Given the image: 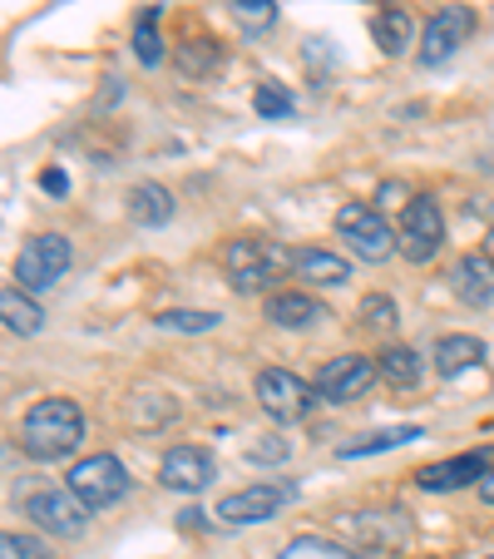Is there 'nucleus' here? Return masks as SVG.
<instances>
[{"mask_svg":"<svg viewBox=\"0 0 494 559\" xmlns=\"http://www.w3.org/2000/svg\"><path fill=\"white\" fill-rule=\"evenodd\" d=\"M80 441H85V416L70 396H45L21 421V445L35 461H64L80 451Z\"/></svg>","mask_w":494,"mask_h":559,"instance_id":"nucleus-1","label":"nucleus"},{"mask_svg":"<svg viewBox=\"0 0 494 559\" xmlns=\"http://www.w3.org/2000/svg\"><path fill=\"white\" fill-rule=\"evenodd\" d=\"M292 267L297 253H287L273 238H238V243L222 248V273H228L232 293H263L267 283H277Z\"/></svg>","mask_w":494,"mask_h":559,"instance_id":"nucleus-2","label":"nucleus"},{"mask_svg":"<svg viewBox=\"0 0 494 559\" xmlns=\"http://www.w3.org/2000/svg\"><path fill=\"white\" fill-rule=\"evenodd\" d=\"M337 238L357 258H366V263H386V258L400 248L396 228L386 223V213L371 209V203H347V209H337Z\"/></svg>","mask_w":494,"mask_h":559,"instance_id":"nucleus-3","label":"nucleus"},{"mask_svg":"<svg viewBox=\"0 0 494 559\" xmlns=\"http://www.w3.org/2000/svg\"><path fill=\"white\" fill-rule=\"evenodd\" d=\"M64 486H70L74 496L85 500L89 510H109V506H119V500L129 496V471H124V461H119V455L99 451V455H85V461H74V465H70V480H64Z\"/></svg>","mask_w":494,"mask_h":559,"instance_id":"nucleus-4","label":"nucleus"},{"mask_svg":"<svg viewBox=\"0 0 494 559\" xmlns=\"http://www.w3.org/2000/svg\"><path fill=\"white\" fill-rule=\"evenodd\" d=\"M70 263H74V248L64 233H35L31 243L21 248V258H15V283L25 293H45V287H55L70 273Z\"/></svg>","mask_w":494,"mask_h":559,"instance_id":"nucleus-5","label":"nucleus"},{"mask_svg":"<svg viewBox=\"0 0 494 559\" xmlns=\"http://www.w3.org/2000/svg\"><path fill=\"white\" fill-rule=\"evenodd\" d=\"M396 243H400V253H406L410 263H431V258L441 253V243H445L441 203L425 199V193L406 199V213H400V223H396Z\"/></svg>","mask_w":494,"mask_h":559,"instance_id":"nucleus-6","label":"nucleus"},{"mask_svg":"<svg viewBox=\"0 0 494 559\" xmlns=\"http://www.w3.org/2000/svg\"><path fill=\"white\" fill-rule=\"evenodd\" d=\"M297 500L292 480H257V486H242L232 496L218 500V520L222 525H263L277 510H287Z\"/></svg>","mask_w":494,"mask_h":559,"instance_id":"nucleus-7","label":"nucleus"},{"mask_svg":"<svg viewBox=\"0 0 494 559\" xmlns=\"http://www.w3.org/2000/svg\"><path fill=\"white\" fill-rule=\"evenodd\" d=\"M312 396L316 386H306L297 371L287 367H263L257 371V406H263L273 421H302L306 412H312Z\"/></svg>","mask_w":494,"mask_h":559,"instance_id":"nucleus-8","label":"nucleus"},{"mask_svg":"<svg viewBox=\"0 0 494 559\" xmlns=\"http://www.w3.org/2000/svg\"><path fill=\"white\" fill-rule=\"evenodd\" d=\"M25 520H35L45 535L80 539L85 535V525H89V506L74 496L70 486L64 490H35V496L25 500Z\"/></svg>","mask_w":494,"mask_h":559,"instance_id":"nucleus-9","label":"nucleus"},{"mask_svg":"<svg viewBox=\"0 0 494 559\" xmlns=\"http://www.w3.org/2000/svg\"><path fill=\"white\" fill-rule=\"evenodd\" d=\"M376 377H381L376 361L347 352V357H332L322 371H316V396L332 406H347V402H357V396H366V391L376 386Z\"/></svg>","mask_w":494,"mask_h":559,"instance_id":"nucleus-10","label":"nucleus"},{"mask_svg":"<svg viewBox=\"0 0 494 559\" xmlns=\"http://www.w3.org/2000/svg\"><path fill=\"white\" fill-rule=\"evenodd\" d=\"M474 35V11L470 5H441L421 31V64H445L465 40Z\"/></svg>","mask_w":494,"mask_h":559,"instance_id":"nucleus-11","label":"nucleus"},{"mask_svg":"<svg viewBox=\"0 0 494 559\" xmlns=\"http://www.w3.org/2000/svg\"><path fill=\"white\" fill-rule=\"evenodd\" d=\"M494 471V451H465V455H450V461H431L415 471V486L441 496V490H465V486H480L484 475Z\"/></svg>","mask_w":494,"mask_h":559,"instance_id":"nucleus-12","label":"nucleus"},{"mask_svg":"<svg viewBox=\"0 0 494 559\" xmlns=\"http://www.w3.org/2000/svg\"><path fill=\"white\" fill-rule=\"evenodd\" d=\"M213 451H203V445H173V451H164V461H158V480L169 490H183V496H198L203 486L213 480Z\"/></svg>","mask_w":494,"mask_h":559,"instance_id":"nucleus-13","label":"nucleus"},{"mask_svg":"<svg viewBox=\"0 0 494 559\" xmlns=\"http://www.w3.org/2000/svg\"><path fill=\"white\" fill-rule=\"evenodd\" d=\"M267 322H273V328H287V332H297V328H316V322H326V302L322 297H312V293H273L267 297Z\"/></svg>","mask_w":494,"mask_h":559,"instance_id":"nucleus-14","label":"nucleus"},{"mask_svg":"<svg viewBox=\"0 0 494 559\" xmlns=\"http://www.w3.org/2000/svg\"><path fill=\"white\" fill-rule=\"evenodd\" d=\"M450 287L465 307H490L494 302V263L484 253H465L450 267Z\"/></svg>","mask_w":494,"mask_h":559,"instance_id":"nucleus-15","label":"nucleus"},{"mask_svg":"<svg viewBox=\"0 0 494 559\" xmlns=\"http://www.w3.org/2000/svg\"><path fill=\"white\" fill-rule=\"evenodd\" d=\"M302 283L312 287H341L351 283V263L341 253H326V248H297V267H292Z\"/></svg>","mask_w":494,"mask_h":559,"instance_id":"nucleus-16","label":"nucleus"},{"mask_svg":"<svg viewBox=\"0 0 494 559\" xmlns=\"http://www.w3.org/2000/svg\"><path fill=\"white\" fill-rule=\"evenodd\" d=\"M0 317H5V328H11L15 337H35V332L45 328V307L35 302L21 283H11L0 293Z\"/></svg>","mask_w":494,"mask_h":559,"instance_id":"nucleus-17","label":"nucleus"},{"mask_svg":"<svg viewBox=\"0 0 494 559\" xmlns=\"http://www.w3.org/2000/svg\"><path fill=\"white\" fill-rule=\"evenodd\" d=\"M480 361H484V342L470 337V332H455V337L435 342V371L441 377H460V371L480 367Z\"/></svg>","mask_w":494,"mask_h":559,"instance_id":"nucleus-18","label":"nucleus"},{"mask_svg":"<svg viewBox=\"0 0 494 559\" xmlns=\"http://www.w3.org/2000/svg\"><path fill=\"white\" fill-rule=\"evenodd\" d=\"M129 218L144 228H164L173 218V193L164 183H134L129 189Z\"/></svg>","mask_w":494,"mask_h":559,"instance_id":"nucleus-19","label":"nucleus"},{"mask_svg":"<svg viewBox=\"0 0 494 559\" xmlns=\"http://www.w3.org/2000/svg\"><path fill=\"white\" fill-rule=\"evenodd\" d=\"M406 441H421V426H386V431H371L357 436V441H341L337 455L341 461H361V455H381V451H396Z\"/></svg>","mask_w":494,"mask_h":559,"instance_id":"nucleus-20","label":"nucleus"},{"mask_svg":"<svg viewBox=\"0 0 494 559\" xmlns=\"http://www.w3.org/2000/svg\"><path fill=\"white\" fill-rule=\"evenodd\" d=\"M376 371L390 381V386H421L425 377V357L415 347H386L376 357Z\"/></svg>","mask_w":494,"mask_h":559,"instance_id":"nucleus-21","label":"nucleus"},{"mask_svg":"<svg viewBox=\"0 0 494 559\" xmlns=\"http://www.w3.org/2000/svg\"><path fill=\"white\" fill-rule=\"evenodd\" d=\"M351 535L366 549H396L406 539V525L400 515H351Z\"/></svg>","mask_w":494,"mask_h":559,"instance_id":"nucleus-22","label":"nucleus"},{"mask_svg":"<svg viewBox=\"0 0 494 559\" xmlns=\"http://www.w3.org/2000/svg\"><path fill=\"white\" fill-rule=\"evenodd\" d=\"M410 15L400 11V5H386V11L376 15V25H371V35H376V45H381V55H400L410 45Z\"/></svg>","mask_w":494,"mask_h":559,"instance_id":"nucleus-23","label":"nucleus"},{"mask_svg":"<svg viewBox=\"0 0 494 559\" xmlns=\"http://www.w3.org/2000/svg\"><path fill=\"white\" fill-rule=\"evenodd\" d=\"M164 332H183V337H198V332H213L222 322L218 312H208V307H169V312L154 317Z\"/></svg>","mask_w":494,"mask_h":559,"instance_id":"nucleus-24","label":"nucleus"},{"mask_svg":"<svg viewBox=\"0 0 494 559\" xmlns=\"http://www.w3.org/2000/svg\"><path fill=\"white\" fill-rule=\"evenodd\" d=\"M277 559H366L357 549H347L341 539H326V535H297L292 545H282Z\"/></svg>","mask_w":494,"mask_h":559,"instance_id":"nucleus-25","label":"nucleus"},{"mask_svg":"<svg viewBox=\"0 0 494 559\" xmlns=\"http://www.w3.org/2000/svg\"><path fill=\"white\" fill-rule=\"evenodd\" d=\"M253 109H257V119H287L297 109V99H292V90H287L282 80H257Z\"/></svg>","mask_w":494,"mask_h":559,"instance_id":"nucleus-26","label":"nucleus"},{"mask_svg":"<svg viewBox=\"0 0 494 559\" xmlns=\"http://www.w3.org/2000/svg\"><path fill=\"white\" fill-rule=\"evenodd\" d=\"M228 11L248 35H263L277 25V0H232Z\"/></svg>","mask_w":494,"mask_h":559,"instance_id":"nucleus-27","label":"nucleus"},{"mask_svg":"<svg viewBox=\"0 0 494 559\" xmlns=\"http://www.w3.org/2000/svg\"><path fill=\"white\" fill-rule=\"evenodd\" d=\"M134 55L138 64H158L164 60V40H158V5H148L134 25Z\"/></svg>","mask_w":494,"mask_h":559,"instance_id":"nucleus-28","label":"nucleus"},{"mask_svg":"<svg viewBox=\"0 0 494 559\" xmlns=\"http://www.w3.org/2000/svg\"><path fill=\"white\" fill-rule=\"evenodd\" d=\"M357 317H361V328H366V332H390V328H396V322H400L396 302H390L386 293H366V297H361Z\"/></svg>","mask_w":494,"mask_h":559,"instance_id":"nucleus-29","label":"nucleus"},{"mask_svg":"<svg viewBox=\"0 0 494 559\" xmlns=\"http://www.w3.org/2000/svg\"><path fill=\"white\" fill-rule=\"evenodd\" d=\"M0 559H50V549H45L35 535H15V530H5V535H0Z\"/></svg>","mask_w":494,"mask_h":559,"instance_id":"nucleus-30","label":"nucleus"},{"mask_svg":"<svg viewBox=\"0 0 494 559\" xmlns=\"http://www.w3.org/2000/svg\"><path fill=\"white\" fill-rule=\"evenodd\" d=\"M287 451H292V445H287L282 436H263V441H257L253 451H248V461H257V465H267V461H287Z\"/></svg>","mask_w":494,"mask_h":559,"instance_id":"nucleus-31","label":"nucleus"},{"mask_svg":"<svg viewBox=\"0 0 494 559\" xmlns=\"http://www.w3.org/2000/svg\"><path fill=\"white\" fill-rule=\"evenodd\" d=\"M40 189L55 193V199H64V193H70V179H64V169H45L40 174Z\"/></svg>","mask_w":494,"mask_h":559,"instance_id":"nucleus-32","label":"nucleus"},{"mask_svg":"<svg viewBox=\"0 0 494 559\" xmlns=\"http://www.w3.org/2000/svg\"><path fill=\"white\" fill-rule=\"evenodd\" d=\"M480 496H484V500H490V506H494V471H490V475H484V480H480Z\"/></svg>","mask_w":494,"mask_h":559,"instance_id":"nucleus-33","label":"nucleus"},{"mask_svg":"<svg viewBox=\"0 0 494 559\" xmlns=\"http://www.w3.org/2000/svg\"><path fill=\"white\" fill-rule=\"evenodd\" d=\"M484 258H490V263H494V233H490V238H484Z\"/></svg>","mask_w":494,"mask_h":559,"instance_id":"nucleus-34","label":"nucleus"},{"mask_svg":"<svg viewBox=\"0 0 494 559\" xmlns=\"http://www.w3.org/2000/svg\"><path fill=\"white\" fill-rule=\"evenodd\" d=\"M490 431H494V421H490Z\"/></svg>","mask_w":494,"mask_h":559,"instance_id":"nucleus-35","label":"nucleus"},{"mask_svg":"<svg viewBox=\"0 0 494 559\" xmlns=\"http://www.w3.org/2000/svg\"><path fill=\"white\" fill-rule=\"evenodd\" d=\"M490 559H494V555H490Z\"/></svg>","mask_w":494,"mask_h":559,"instance_id":"nucleus-36","label":"nucleus"}]
</instances>
